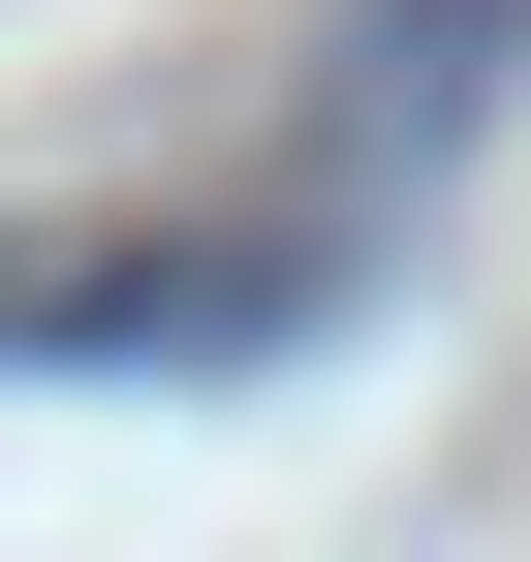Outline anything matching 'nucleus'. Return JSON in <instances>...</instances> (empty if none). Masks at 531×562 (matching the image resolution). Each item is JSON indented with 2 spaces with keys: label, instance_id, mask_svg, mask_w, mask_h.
I'll use <instances>...</instances> for the list:
<instances>
[{
  "label": "nucleus",
  "instance_id": "1",
  "mask_svg": "<svg viewBox=\"0 0 531 562\" xmlns=\"http://www.w3.org/2000/svg\"><path fill=\"white\" fill-rule=\"evenodd\" d=\"M375 220H94V250H0V375H282L313 313H344Z\"/></svg>",
  "mask_w": 531,
  "mask_h": 562
},
{
  "label": "nucleus",
  "instance_id": "2",
  "mask_svg": "<svg viewBox=\"0 0 531 562\" xmlns=\"http://www.w3.org/2000/svg\"><path fill=\"white\" fill-rule=\"evenodd\" d=\"M500 32H531V0H344V32H313V220H375V188L470 125V94H500Z\"/></svg>",
  "mask_w": 531,
  "mask_h": 562
}]
</instances>
